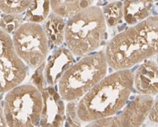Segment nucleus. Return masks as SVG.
<instances>
[{"label": "nucleus", "instance_id": "nucleus-1", "mask_svg": "<svg viewBox=\"0 0 158 127\" xmlns=\"http://www.w3.org/2000/svg\"><path fill=\"white\" fill-rule=\"evenodd\" d=\"M134 74L120 69L105 77L81 97L77 105L80 121L92 122L115 115L126 104L133 87Z\"/></svg>", "mask_w": 158, "mask_h": 127}, {"label": "nucleus", "instance_id": "nucleus-2", "mask_svg": "<svg viewBox=\"0 0 158 127\" xmlns=\"http://www.w3.org/2000/svg\"><path fill=\"white\" fill-rule=\"evenodd\" d=\"M158 53V17H148L115 36L106 51L115 70L128 69Z\"/></svg>", "mask_w": 158, "mask_h": 127}, {"label": "nucleus", "instance_id": "nucleus-3", "mask_svg": "<svg viewBox=\"0 0 158 127\" xmlns=\"http://www.w3.org/2000/svg\"><path fill=\"white\" fill-rule=\"evenodd\" d=\"M106 24L98 6H90L69 17L64 40L72 54L84 57L97 49L105 37Z\"/></svg>", "mask_w": 158, "mask_h": 127}, {"label": "nucleus", "instance_id": "nucleus-4", "mask_svg": "<svg viewBox=\"0 0 158 127\" xmlns=\"http://www.w3.org/2000/svg\"><path fill=\"white\" fill-rule=\"evenodd\" d=\"M108 66L106 52L103 51L85 55L73 64L60 78V96L67 101L81 98L106 77Z\"/></svg>", "mask_w": 158, "mask_h": 127}, {"label": "nucleus", "instance_id": "nucleus-5", "mask_svg": "<svg viewBox=\"0 0 158 127\" xmlns=\"http://www.w3.org/2000/svg\"><path fill=\"white\" fill-rule=\"evenodd\" d=\"M43 105L42 94L34 85L20 84L9 90L4 101L7 126H36L40 121Z\"/></svg>", "mask_w": 158, "mask_h": 127}, {"label": "nucleus", "instance_id": "nucleus-6", "mask_svg": "<svg viewBox=\"0 0 158 127\" xmlns=\"http://www.w3.org/2000/svg\"><path fill=\"white\" fill-rule=\"evenodd\" d=\"M14 47L25 64L32 69L44 63L48 52V39L40 24L27 22L13 34Z\"/></svg>", "mask_w": 158, "mask_h": 127}, {"label": "nucleus", "instance_id": "nucleus-7", "mask_svg": "<svg viewBox=\"0 0 158 127\" xmlns=\"http://www.w3.org/2000/svg\"><path fill=\"white\" fill-rule=\"evenodd\" d=\"M27 72L26 64L16 52L10 34L0 29V93L20 85Z\"/></svg>", "mask_w": 158, "mask_h": 127}, {"label": "nucleus", "instance_id": "nucleus-8", "mask_svg": "<svg viewBox=\"0 0 158 127\" xmlns=\"http://www.w3.org/2000/svg\"><path fill=\"white\" fill-rule=\"evenodd\" d=\"M154 102V99L150 95L142 94L136 96L120 115L110 116L111 126H140L146 118L149 116Z\"/></svg>", "mask_w": 158, "mask_h": 127}, {"label": "nucleus", "instance_id": "nucleus-9", "mask_svg": "<svg viewBox=\"0 0 158 127\" xmlns=\"http://www.w3.org/2000/svg\"><path fill=\"white\" fill-rule=\"evenodd\" d=\"M41 93L43 97V110L39 124L41 126H61L64 121V104L59 94L52 86L44 88Z\"/></svg>", "mask_w": 158, "mask_h": 127}, {"label": "nucleus", "instance_id": "nucleus-10", "mask_svg": "<svg viewBox=\"0 0 158 127\" xmlns=\"http://www.w3.org/2000/svg\"><path fill=\"white\" fill-rule=\"evenodd\" d=\"M73 55L69 49H60L51 56L44 69V78L50 86L59 82L63 74L73 65Z\"/></svg>", "mask_w": 158, "mask_h": 127}, {"label": "nucleus", "instance_id": "nucleus-11", "mask_svg": "<svg viewBox=\"0 0 158 127\" xmlns=\"http://www.w3.org/2000/svg\"><path fill=\"white\" fill-rule=\"evenodd\" d=\"M133 84L141 94H158V64L153 61L142 64L135 74Z\"/></svg>", "mask_w": 158, "mask_h": 127}, {"label": "nucleus", "instance_id": "nucleus-12", "mask_svg": "<svg viewBox=\"0 0 158 127\" xmlns=\"http://www.w3.org/2000/svg\"><path fill=\"white\" fill-rule=\"evenodd\" d=\"M152 6L153 0H125L123 17L128 24H136L149 17Z\"/></svg>", "mask_w": 158, "mask_h": 127}, {"label": "nucleus", "instance_id": "nucleus-13", "mask_svg": "<svg viewBox=\"0 0 158 127\" xmlns=\"http://www.w3.org/2000/svg\"><path fill=\"white\" fill-rule=\"evenodd\" d=\"M44 22L42 27L48 40L54 45H61L65 39L66 24L64 18L52 12Z\"/></svg>", "mask_w": 158, "mask_h": 127}, {"label": "nucleus", "instance_id": "nucleus-14", "mask_svg": "<svg viewBox=\"0 0 158 127\" xmlns=\"http://www.w3.org/2000/svg\"><path fill=\"white\" fill-rule=\"evenodd\" d=\"M94 0H51L53 12L64 18H69L91 6Z\"/></svg>", "mask_w": 158, "mask_h": 127}, {"label": "nucleus", "instance_id": "nucleus-15", "mask_svg": "<svg viewBox=\"0 0 158 127\" xmlns=\"http://www.w3.org/2000/svg\"><path fill=\"white\" fill-rule=\"evenodd\" d=\"M51 0H31L26 10L25 19L28 22H44L50 15Z\"/></svg>", "mask_w": 158, "mask_h": 127}, {"label": "nucleus", "instance_id": "nucleus-16", "mask_svg": "<svg viewBox=\"0 0 158 127\" xmlns=\"http://www.w3.org/2000/svg\"><path fill=\"white\" fill-rule=\"evenodd\" d=\"M103 15L106 23L109 27H114L123 17V3L118 1H113L103 7Z\"/></svg>", "mask_w": 158, "mask_h": 127}, {"label": "nucleus", "instance_id": "nucleus-17", "mask_svg": "<svg viewBox=\"0 0 158 127\" xmlns=\"http://www.w3.org/2000/svg\"><path fill=\"white\" fill-rule=\"evenodd\" d=\"M31 0H0V11L9 15H20L27 10Z\"/></svg>", "mask_w": 158, "mask_h": 127}, {"label": "nucleus", "instance_id": "nucleus-18", "mask_svg": "<svg viewBox=\"0 0 158 127\" xmlns=\"http://www.w3.org/2000/svg\"><path fill=\"white\" fill-rule=\"evenodd\" d=\"M24 18L21 15H9L5 14L0 17V29L8 34H14L24 24Z\"/></svg>", "mask_w": 158, "mask_h": 127}, {"label": "nucleus", "instance_id": "nucleus-19", "mask_svg": "<svg viewBox=\"0 0 158 127\" xmlns=\"http://www.w3.org/2000/svg\"><path fill=\"white\" fill-rule=\"evenodd\" d=\"M68 106H67V115H68L69 121H70L71 126H81L80 122L77 115V106L75 103L73 102V101H70Z\"/></svg>", "mask_w": 158, "mask_h": 127}, {"label": "nucleus", "instance_id": "nucleus-20", "mask_svg": "<svg viewBox=\"0 0 158 127\" xmlns=\"http://www.w3.org/2000/svg\"><path fill=\"white\" fill-rule=\"evenodd\" d=\"M148 117L151 121L154 122V123H158V98L154 102Z\"/></svg>", "mask_w": 158, "mask_h": 127}, {"label": "nucleus", "instance_id": "nucleus-21", "mask_svg": "<svg viewBox=\"0 0 158 127\" xmlns=\"http://www.w3.org/2000/svg\"><path fill=\"white\" fill-rule=\"evenodd\" d=\"M0 126H7L4 112V107H2L1 101H0Z\"/></svg>", "mask_w": 158, "mask_h": 127}, {"label": "nucleus", "instance_id": "nucleus-22", "mask_svg": "<svg viewBox=\"0 0 158 127\" xmlns=\"http://www.w3.org/2000/svg\"><path fill=\"white\" fill-rule=\"evenodd\" d=\"M105 1H111V2H113V1H117V0H105Z\"/></svg>", "mask_w": 158, "mask_h": 127}, {"label": "nucleus", "instance_id": "nucleus-23", "mask_svg": "<svg viewBox=\"0 0 158 127\" xmlns=\"http://www.w3.org/2000/svg\"><path fill=\"white\" fill-rule=\"evenodd\" d=\"M157 64H158V53H157Z\"/></svg>", "mask_w": 158, "mask_h": 127}]
</instances>
